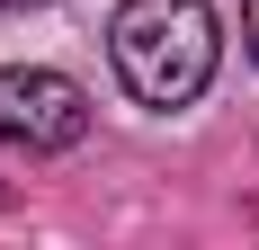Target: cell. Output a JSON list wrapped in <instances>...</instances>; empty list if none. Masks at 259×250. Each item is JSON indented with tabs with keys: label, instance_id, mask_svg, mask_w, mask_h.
<instances>
[{
	"label": "cell",
	"instance_id": "3957f363",
	"mask_svg": "<svg viewBox=\"0 0 259 250\" xmlns=\"http://www.w3.org/2000/svg\"><path fill=\"white\" fill-rule=\"evenodd\" d=\"M241 36H250V63H259V0H241Z\"/></svg>",
	"mask_w": 259,
	"mask_h": 250
},
{
	"label": "cell",
	"instance_id": "7a4b0ae2",
	"mask_svg": "<svg viewBox=\"0 0 259 250\" xmlns=\"http://www.w3.org/2000/svg\"><path fill=\"white\" fill-rule=\"evenodd\" d=\"M90 134V90L45 63H0V143L18 152H72Z\"/></svg>",
	"mask_w": 259,
	"mask_h": 250
},
{
	"label": "cell",
	"instance_id": "277c9868",
	"mask_svg": "<svg viewBox=\"0 0 259 250\" xmlns=\"http://www.w3.org/2000/svg\"><path fill=\"white\" fill-rule=\"evenodd\" d=\"M0 9H45V0H0Z\"/></svg>",
	"mask_w": 259,
	"mask_h": 250
},
{
	"label": "cell",
	"instance_id": "6da1fadb",
	"mask_svg": "<svg viewBox=\"0 0 259 250\" xmlns=\"http://www.w3.org/2000/svg\"><path fill=\"white\" fill-rule=\"evenodd\" d=\"M214 54H224V27L206 0H116V18H107V63L125 80V99L143 107L206 99Z\"/></svg>",
	"mask_w": 259,
	"mask_h": 250
}]
</instances>
